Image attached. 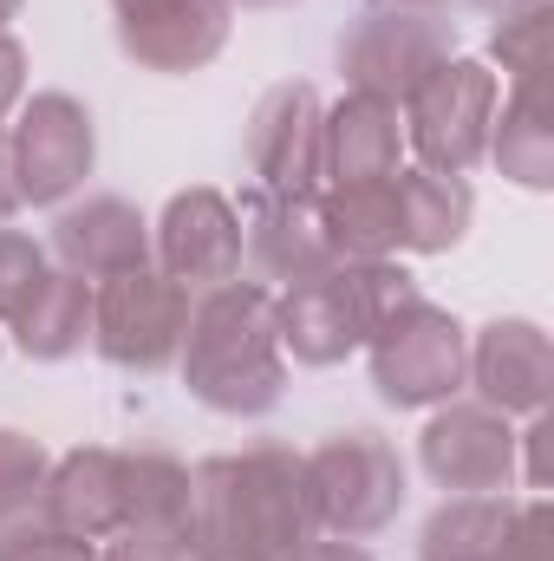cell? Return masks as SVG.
<instances>
[{"label":"cell","instance_id":"35","mask_svg":"<svg viewBox=\"0 0 554 561\" xmlns=\"http://www.w3.org/2000/svg\"><path fill=\"white\" fill-rule=\"evenodd\" d=\"M20 7L26 0H0V33H7V20H20Z\"/></svg>","mask_w":554,"mask_h":561},{"label":"cell","instance_id":"21","mask_svg":"<svg viewBox=\"0 0 554 561\" xmlns=\"http://www.w3.org/2000/svg\"><path fill=\"white\" fill-rule=\"evenodd\" d=\"M399 216H405V255H450L476 222L470 176L399 170Z\"/></svg>","mask_w":554,"mask_h":561},{"label":"cell","instance_id":"36","mask_svg":"<svg viewBox=\"0 0 554 561\" xmlns=\"http://www.w3.org/2000/svg\"><path fill=\"white\" fill-rule=\"evenodd\" d=\"M476 7H489V13H503V7H516V0H476Z\"/></svg>","mask_w":554,"mask_h":561},{"label":"cell","instance_id":"17","mask_svg":"<svg viewBox=\"0 0 554 561\" xmlns=\"http://www.w3.org/2000/svg\"><path fill=\"white\" fill-rule=\"evenodd\" d=\"M33 516L53 523L59 536L112 542L125 529V450H105V444L66 450L46 470V490H39V510Z\"/></svg>","mask_w":554,"mask_h":561},{"label":"cell","instance_id":"22","mask_svg":"<svg viewBox=\"0 0 554 561\" xmlns=\"http://www.w3.org/2000/svg\"><path fill=\"white\" fill-rule=\"evenodd\" d=\"M516 523V496H443L424 516L417 561H503V536Z\"/></svg>","mask_w":554,"mask_h":561},{"label":"cell","instance_id":"7","mask_svg":"<svg viewBox=\"0 0 554 561\" xmlns=\"http://www.w3.org/2000/svg\"><path fill=\"white\" fill-rule=\"evenodd\" d=\"M366 353H372V386L392 412L450 405L463 392V373H470V333L437 300H417L412 313H399Z\"/></svg>","mask_w":554,"mask_h":561},{"label":"cell","instance_id":"18","mask_svg":"<svg viewBox=\"0 0 554 561\" xmlns=\"http://www.w3.org/2000/svg\"><path fill=\"white\" fill-rule=\"evenodd\" d=\"M405 170V118L385 99L346 92L339 105H326L320 118V183L346 190V183H385Z\"/></svg>","mask_w":554,"mask_h":561},{"label":"cell","instance_id":"16","mask_svg":"<svg viewBox=\"0 0 554 561\" xmlns=\"http://www.w3.org/2000/svg\"><path fill=\"white\" fill-rule=\"evenodd\" d=\"M53 255L59 268L79 280H112L150 268V216L125 196H85V203H59L53 216Z\"/></svg>","mask_w":554,"mask_h":561},{"label":"cell","instance_id":"1","mask_svg":"<svg viewBox=\"0 0 554 561\" xmlns=\"http://www.w3.org/2000/svg\"><path fill=\"white\" fill-rule=\"evenodd\" d=\"M313 496L307 457L287 444H255L242 457H203L189 470V523L183 542L196 556L235 561H287L313 542Z\"/></svg>","mask_w":554,"mask_h":561},{"label":"cell","instance_id":"27","mask_svg":"<svg viewBox=\"0 0 554 561\" xmlns=\"http://www.w3.org/2000/svg\"><path fill=\"white\" fill-rule=\"evenodd\" d=\"M46 275H53L46 249H39L33 236H20V229L0 222V327H13V320L33 307V294L46 287Z\"/></svg>","mask_w":554,"mask_h":561},{"label":"cell","instance_id":"23","mask_svg":"<svg viewBox=\"0 0 554 561\" xmlns=\"http://www.w3.org/2000/svg\"><path fill=\"white\" fill-rule=\"evenodd\" d=\"M13 340H20V353H26V359H39V366L72 359V353L92 340V280L53 268L46 287L33 294V307L13 320Z\"/></svg>","mask_w":554,"mask_h":561},{"label":"cell","instance_id":"4","mask_svg":"<svg viewBox=\"0 0 554 561\" xmlns=\"http://www.w3.org/2000/svg\"><path fill=\"white\" fill-rule=\"evenodd\" d=\"M496 99H503V79L483 66V59H443L412 99L399 105L405 118V144L417 150V170H437V176H470L489 150V125H496Z\"/></svg>","mask_w":554,"mask_h":561},{"label":"cell","instance_id":"25","mask_svg":"<svg viewBox=\"0 0 554 561\" xmlns=\"http://www.w3.org/2000/svg\"><path fill=\"white\" fill-rule=\"evenodd\" d=\"M549 26H554V0H516L496 20V66L509 72V85H542L549 79Z\"/></svg>","mask_w":554,"mask_h":561},{"label":"cell","instance_id":"30","mask_svg":"<svg viewBox=\"0 0 554 561\" xmlns=\"http://www.w3.org/2000/svg\"><path fill=\"white\" fill-rule=\"evenodd\" d=\"M99 561H203L183 536H157V529H118L112 549Z\"/></svg>","mask_w":554,"mask_h":561},{"label":"cell","instance_id":"8","mask_svg":"<svg viewBox=\"0 0 554 561\" xmlns=\"http://www.w3.org/2000/svg\"><path fill=\"white\" fill-rule=\"evenodd\" d=\"M333 53H339L346 92L405 105L417 85L450 59V26H443L437 13H385V7H366V13L339 33Z\"/></svg>","mask_w":554,"mask_h":561},{"label":"cell","instance_id":"13","mask_svg":"<svg viewBox=\"0 0 554 561\" xmlns=\"http://www.w3.org/2000/svg\"><path fill=\"white\" fill-rule=\"evenodd\" d=\"M242 262H255L262 287H293V280H313L326 268H339L333 242H326V222H320V190H300V196H275V190H255L242 203Z\"/></svg>","mask_w":554,"mask_h":561},{"label":"cell","instance_id":"3","mask_svg":"<svg viewBox=\"0 0 554 561\" xmlns=\"http://www.w3.org/2000/svg\"><path fill=\"white\" fill-rule=\"evenodd\" d=\"M307 496L320 536L366 542L392 529L405 510V457L379 431H339L320 450H307Z\"/></svg>","mask_w":554,"mask_h":561},{"label":"cell","instance_id":"9","mask_svg":"<svg viewBox=\"0 0 554 561\" xmlns=\"http://www.w3.org/2000/svg\"><path fill=\"white\" fill-rule=\"evenodd\" d=\"M150 268H163L189 294L242 280V209L209 183L176 190L163 203V216L150 222Z\"/></svg>","mask_w":554,"mask_h":561},{"label":"cell","instance_id":"11","mask_svg":"<svg viewBox=\"0 0 554 561\" xmlns=\"http://www.w3.org/2000/svg\"><path fill=\"white\" fill-rule=\"evenodd\" d=\"M112 20L131 66L183 79L222 59L235 33V0H112Z\"/></svg>","mask_w":554,"mask_h":561},{"label":"cell","instance_id":"10","mask_svg":"<svg viewBox=\"0 0 554 561\" xmlns=\"http://www.w3.org/2000/svg\"><path fill=\"white\" fill-rule=\"evenodd\" d=\"M417 463L450 496L516 490V419L489 412L483 399H450V405H437L430 424H424Z\"/></svg>","mask_w":554,"mask_h":561},{"label":"cell","instance_id":"12","mask_svg":"<svg viewBox=\"0 0 554 561\" xmlns=\"http://www.w3.org/2000/svg\"><path fill=\"white\" fill-rule=\"evenodd\" d=\"M463 386H476V399L503 419H542L554 392V346L549 333L522 313L509 320H489L476 340H470V373Z\"/></svg>","mask_w":554,"mask_h":561},{"label":"cell","instance_id":"26","mask_svg":"<svg viewBox=\"0 0 554 561\" xmlns=\"http://www.w3.org/2000/svg\"><path fill=\"white\" fill-rule=\"evenodd\" d=\"M46 470H53L46 444L26 437V431H13V424H0V529H13V523H26L39 510Z\"/></svg>","mask_w":554,"mask_h":561},{"label":"cell","instance_id":"14","mask_svg":"<svg viewBox=\"0 0 554 561\" xmlns=\"http://www.w3.org/2000/svg\"><path fill=\"white\" fill-rule=\"evenodd\" d=\"M320 92L307 79H287L268 85L255 118H249V170H255V190H275V196H300V190H320Z\"/></svg>","mask_w":554,"mask_h":561},{"label":"cell","instance_id":"32","mask_svg":"<svg viewBox=\"0 0 554 561\" xmlns=\"http://www.w3.org/2000/svg\"><path fill=\"white\" fill-rule=\"evenodd\" d=\"M287 561H372L359 542H339V536H313V542H300Z\"/></svg>","mask_w":554,"mask_h":561},{"label":"cell","instance_id":"19","mask_svg":"<svg viewBox=\"0 0 554 561\" xmlns=\"http://www.w3.org/2000/svg\"><path fill=\"white\" fill-rule=\"evenodd\" d=\"M320 222L339 262H392L405 255V216H399V176L385 183H346L320 190Z\"/></svg>","mask_w":554,"mask_h":561},{"label":"cell","instance_id":"15","mask_svg":"<svg viewBox=\"0 0 554 561\" xmlns=\"http://www.w3.org/2000/svg\"><path fill=\"white\" fill-rule=\"evenodd\" d=\"M275 327H280V353H293V366H339V359H353V353L372 340L346 262L326 268V275H313V280L280 287L275 294Z\"/></svg>","mask_w":554,"mask_h":561},{"label":"cell","instance_id":"24","mask_svg":"<svg viewBox=\"0 0 554 561\" xmlns=\"http://www.w3.org/2000/svg\"><path fill=\"white\" fill-rule=\"evenodd\" d=\"M189 523V463L170 450H125V529L183 536Z\"/></svg>","mask_w":554,"mask_h":561},{"label":"cell","instance_id":"5","mask_svg":"<svg viewBox=\"0 0 554 561\" xmlns=\"http://www.w3.org/2000/svg\"><path fill=\"white\" fill-rule=\"evenodd\" d=\"M183 333H189V287H176L163 268H131L92 287V346L105 366L150 379L176 366Z\"/></svg>","mask_w":554,"mask_h":561},{"label":"cell","instance_id":"29","mask_svg":"<svg viewBox=\"0 0 554 561\" xmlns=\"http://www.w3.org/2000/svg\"><path fill=\"white\" fill-rule=\"evenodd\" d=\"M549 536H554V516L542 496L516 503V523L503 536V561H549Z\"/></svg>","mask_w":554,"mask_h":561},{"label":"cell","instance_id":"33","mask_svg":"<svg viewBox=\"0 0 554 561\" xmlns=\"http://www.w3.org/2000/svg\"><path fill=\"white\" fill-rule=\"evenodd\" d=\"M20 216V190H13V157H7V125H0V222Z\"/></svg>","mask_w":554,"mask_h":561},{"label":"cell","instance_id":"34","mask_svg":"<svg viewBox=\"0 0 554 561\" xmlns=\"http://www.w3.org/2000/svg\"><path fill=\"white\" fill-rule=\"evenodd\" d=\"M372 7H385V13H437L443 0H372Z\"/></svg>","mask_w":554,"mask_h":561},{"label":"cell","instance_id":"28","mask_svg":"<svg viewBox=\"0 0 554 561\" xmlns=\"http://www.w3.org/2000/svg\"><path fill=\"white\" fill-rule=\"evenodd\" d=\"M0 561H99V542H79V536H59L53 523L26 516L13 529H0Z\"/></svg>","mask_w":554,"mask_h":561},{"label":"cell","instance_id":"31","mask_svg":"<svg viewBox=\"0 0 554 561\" xmlns=\"http://www.w3.org/2000/svg\"><path fill=\"white\" fill-rule=\"evenodd\" d=\"M26 105V46L13 33H0V125Z\"/></svg>","mask_w":554,"mask_h":561},{"label":"cell","instance_id":"37","mask_svg":"<svg viewBox=\"0 0 554 561\" xmlns=\"http://www.w3.org/2000/svg\"><path fill=\"white\" fill-rule=\"evenodd\" d=\"M235 7H287V0H235Z\"/></svg>","mask_w":554,"mask_h":561},{"label":"cell","instance_id":"38","mask_svg":"<svg viewBox=\"0 0 554 561\" xmlns=\"http://www.w3.org/2000/svg\"><path fill=\"white\" fill-rule=\"evenodd\" d=\"M203 561H235V556H203Z\"/></svg>","mask_w":554,"mask_h":561},{"label":"cell","instance_id":"6","mask_svg":"<svg viewBox=\"0 0 554 561\" xmlns=\"http://www.w3.org/2000/svg\"><path fill=\"white\" fill-rule=\"evenodd\" d=\"M7 157H13V190L20 209H59L85 190L99 163V125L85 99L72 92H33L13 125H7Z\"/></svg>","mask_w":554,"mask_h":561},{"label":"cell","instance_id":"2","mask_svg":"<svg viewBox=\"0 0 554 561\" xmlns=\"http://www.w3.org/2000/svg\"><path fill=\"white\" fill-rule=\"evenodd\" d=\"M176 373L196 405L222 419H268L287 392V353L275 327V287L222 280L189 300V333Z\"/></svg>","mask_w":554,"mask_h":561},{"label":"cell","instance_id":"20","mask_svg":"<svg viewBox=\"0 0 554 561\" xmlns=\"http://www.w3.org/2000/svg\"><path fill=\"white\" fill-rule=\"evenodd\" d=\"M496 170L522 190H554V125H549V85H509L496 99L489 150Z\"/></svg>","mask_w":554,"mask_h":561}]
</instances>
